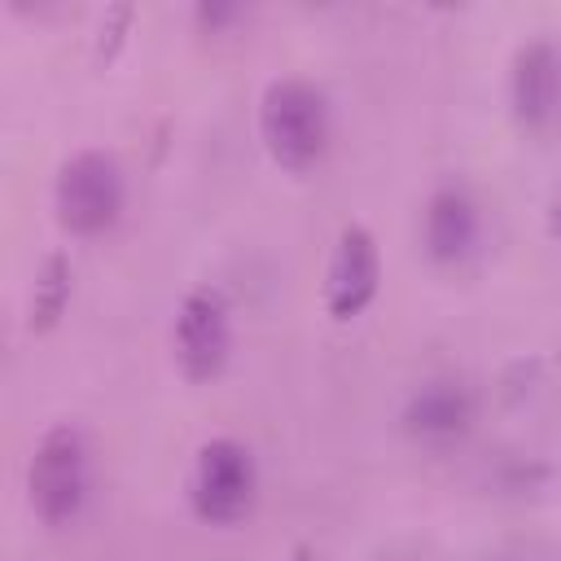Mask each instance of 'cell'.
I'll list each match as a JSON object with an SVG mask.
<instances>
[{"instance_id":"5","label":"cell","mask_w":561,"mask_h":561,"mask_svg":"<svg viewBox=\"0 0 561 561\" xmlns=\"http://www.w3.org/2000/svg\"><path fill=\"white\" fill-rule=\"evenodd\" d=\"M237 346L232 298L215 280H193L171 316V364L188 386H210L228 373Z\"/></svg>"},{"instance_id":"1","label":"cell","mask_w":561,"mask_h":561,"mask_svg":"<svg viewBox=\"0 0 561 561\" xmlns=\"http://www.w3.org/2000/svg\"><path fill=\"white\" fill-rule=\"evenodd\" d=\"M259 145L267 162L285 175H307L324 162L333 145V110L320 83L302 75H276L259 92L254 110Z\"/></svg>"},{"instance_id":"9","label":"cell","mask_w":561,"mask_h":561,"mask_svg":"<svg viewBox=\"0 0 561 561\" xmlns=\"http://www.w3.org/2000/svg\"><path fill=\"white\" fill-rule=\"evenodd\" d=\"M482 237V210L473 202V193L456 180L438 184L425 197L421 210V250L434 267H456L478 250Z\"/></svg>"},{"instance_id":"8","label":"cell","mask_w":561,"mask_h":561,"mask_svg":"<svg viewBox=\"0 0 561 561\" xmlns=\"http://www.w3.org/2000/svg\"><path fill=\"white\" fill-rule=\"evenodd\" d=\"M478 421V399L465 381L456 377H430L421 381L403 408H399V425L412 443L421 447H451L460 443Z\"/></svg>"},{"instance_id":"6","label":"cell","mask_w":561,"mask_h":561,"mask_svg":"<svg viewBox=\"0 0 561 561\" xmlns=\"http://www.w3.org/2000/svg\"><path fill=\"white\" fill-rule=\"evenodd\" d=\"M381 294V245L368 224L346 219L329 245L324 259V280H320V302L333 324L359 320Z\"/></svg>"},{"instance_id":"3","label":"cell","mask_w":561,"mask_h":561,"mask_svg":"<svg viewBox=\"0 0 561 561\" xmlns=\"http://www.w3.org/2000/svg\"><path fill=\"white\" fill-rule=\"evenodd\" d=\"M188 513L210 530L241 526L259 504V460L250 443L232 434H210L197 443L184 473Z\"/></svg>"},{"instance_id":"7","label":"cell","mask_w":561,"mask_h":561,"mask_svg":"<svg viewBox=\"0 0 561 561\" xmlns=\"http://www.w3.org/2000/svg\"><path fill=\"white\" fill-rule=\"evenodd\" d=\"M508 114L522 131H548L561 114V48L552 39H526L508 57Z\"/></svg>"},{"instance_id":"12","label":"cell","mask_w":561,"mask_h":561,"mask_svg":"<svg viewBox=\"0 0 561 561\" xmlns=\"http://www.w3.org/2000/svg\"><path fill=\"white\" fill-rule=\"evenodd\" d=\"M241 18H245L241 4H224V0H202V4H193V22H197L202 31H210V35H219L224 26H232V22H241Z\"/></svg>"},{"instance_id":"10","label":"cell","mask_w":561,"mask_h":561,"mask_svg":"<svg viewBox=\"0 0 561 561\" xmlns=\"http://www.w3.org/2000/svg\"><path fill=\"white\" fill-rule=\"evenodd\" d=\"M70 302H75V259L66 245H48L35 263L31 289H26V333L31 337L57 333Z\"/></svg>"},{"instance_id":"2","label":"cell","mask_w":561,"mask_h":561,"mask_svg":"<svg viewBox=\"0 0 561 561\" xmlns=\"http://www.w3.org/2000/svg\"><path fill=\"white\" fill-rule=\"evenodd\" d=\"M92 495V447L75 421H53L39 430L26 456V504L39 526L66 530L83 517Z\"/></svg>"},{"instance_id":"13","label":"cell","mask_w":561,"mask_h":561,"mask_svg":"<svg viewBox=\"0 0 561 561\" xmlns=\"http://www.w3.org/2000/svg\"><path fill=\"white\" fill-rule=\"evenodd\" d=\"M543 232H548V241L561 250V175H557V184H552V193H548V206H543Z\"/></svg>"},{"instance_id":"4","label":"cell","mask_w":561,"mask_h":561,"mask_svg":"<svg viewBox=\"0 0 561 561\" xmlns=\"http://www.w3.org/2000/svg\"><path fill=\"white\" fill-rule=\"evenodd\" d=\"M127 210V171L110 149H75L53 175V219L66 237H105Z\"/></svg>"},{"instance_id":"11","label":"cell","mask_w":561,"mask_h":561,"mask_svg":"<svg viewBox=\"0 0 561 561\" xmlns=\"http://www.w3.org/2000/svg\"><path fill=\"white\" fill-rule=\"evenodd\" d=\"M131 26H136V4L118 0V4H105L101 22H96V35H92V61L101 70H110L118 61V53L127 48L131 39Z\"/></svg>"},{"instance_id":"14","label":"cell","mask_w":561,"mask_h":561,"mask_svg":"<svg viewBox=\"0 0 561 561\" xmlns=\"http://www.w3.org/2000/svg\"><path fill=\"white\" fill-rule=\"evenodd\" d=\"M289 561H311V552H307V548H294V557H289Z\"/></svg>"}]
</instances>
